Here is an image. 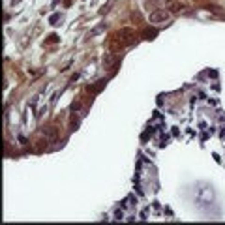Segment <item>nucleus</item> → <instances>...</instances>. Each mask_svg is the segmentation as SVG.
<instances>
[{"label": "nucleus", "mask_w": 225, "mask_h": 225, "mask_svg": "<svg viewBox=\"0 0 225 225\" xmlns=\"http://www.w3.org/2000/svg\"><path fill=\"white\" fill-rule=\"evenodd\" d=\"M45 135H47V137H56V130H55V128H47V130H45Z\"/></svg>", "instance_id": "obj_4"}, {"label": "nucleus", "mask_w": 225, "mask_h": 225, "mask_svg": "<svg viewBox=\"0 0 225 225\" xmlns=\"http://www.w3.org/2000/svg\"><path fill=\"white\" fill-rule=\"evenodd\" d=\"M163 6H165L167 12H171V13H176V12H180V9L184 8V4L178 2V0H165Z\"/></svg>", "instance_id": "obj_2"}, {"label": "nucleus", "mask_w": 225, "mask_h": 225, "mask_svg": "<svg viewBox=\"0 0 225 225\" xmlns=\"http://www.w3.org/2000/svg\"><path fill=\"white\" fill-rule=\"evenodd\" d=\"M169 19V12L167 9H156V12H152L148 15V21L152 25H159V23H165V21Z\"/></svg>", "instance_id": "obj_1"}, {"label": "nucleus", "mask_w": 225, "mask_h": 225, "mask_svg": "<svg viewBox=\"0 0 225 225\" xmlns=\"http://www.w3.org/2000/svg\"><path fill=\"white\" fill-rule=\"evenodd\" d=\"M116 62V55H113V53H105L103 55V66L105 68H113Z\"/></svg>", "instance_id": "obj_3"}]
</instances>
